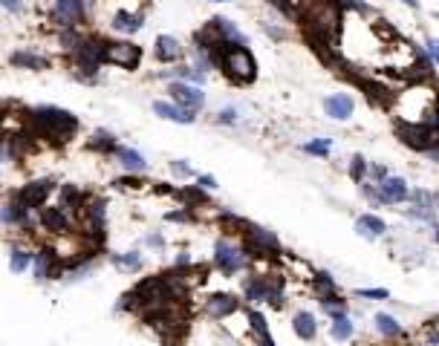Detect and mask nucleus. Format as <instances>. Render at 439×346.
<instances>
[{
	"instance_id": "nucleus-45",
	"label": "nucleus",
	"mask_w": 439,
	"mask_h": 346,
	"mask_svg": "<svg viewBox=\"0 0 439 346\" xmlns=\"http://www.w3.org/2000/svg\"><path fill=\"white\" fill-rule=\"evenodd\" d=\"M145 245H148V248H156V251H165V245H168V242H165V237H162L159 231H153V234H148V237H145Z\"/></svg>"
},
{
	"instance_id": "nucleus-47",
	"label": "nucleus",
	"mask_w": 439,
	"mask_h": 346,
	"mask_svg": "<svg viewBox=\"0 0 439 346\" xmlns=\"http://www.w3.org/2000/svg\"><path fill=\"white\" fill-rule=\"evenodd\" d=\"M0 6H4L6 12H12V15H21L23 12V0H0Z\"/></svg>"
},
{
	"instance_id": "nucleus-24",
	"label": "nucleus",
	"mask_w": 439,
	"mask_h": 346,
	"mask_svg": "<svg viewBox=\"0 0 439 346\" xmlns=\"http://www.w3.org/2000/svg\"><path fill=\"white\" fill-rule=\"evenodd\" d=\"M153 113L165 121H173V124H194L197 121V113L180 107V104H173V101H165V99H156L153 101Z\"/></svg>"
},
{
	"instance_id": "nucleus-38",
	"label": "nucleus",
	"mask_w": 439,
	"mask_h": 346,
	"mask_svg": "<svg viewBox=\"0 0 439 346\" xmlns=\"http://www.w3.org/2000/svg\"><path fill=\"white\" fill-rule=\"evenodd\" d=\"M145 185L148 182L142 177H136V173H124V177L113 179V188H119V191H142Z\"/></svg>"
},
{
	"instance_id": "nucleus-44",
	"label": "nucleus",
	"mask_w": 439,
	"mask_h": 346,
	"mask_svg": "<svg viewBox=\"0 0 439 346\" xmlns=\"http://www.w3.org/2000/svg\"><path fill=\"white\" fill-rule=\"evenodd\" d=\"M197 185L202 188V191H217L220 185H217V177H211V173H197Z\"/></svg>"
},
{
	"instance_id": "nucleus-1",
	"label": "nucleus",
	"mask_w": 439,
	"mask_h": 346,
	"mask_svg": "<svg viewBox=\"0 0 439 346\" xmlns=\"http://www.w3.org/2000/svg\"><path fill=\"white\" fill-rule=\"evenodd\" d=\"M26 127L29 136L35 142H53V145H67L70 139H75L78 133V118L70 110L43 104V107H32L26 116Z\"/></svg>"
},
{
	"instance_id": "nucleus-30",
	"label": "nucleus",
	"mask_w": 439,
	"mask_h": 346,
	"mask_svg": "<svg viewBox=\"0 0 439 346\" xmlns=\"http://www.w3.org/2000/svg\"><path fill=\"white\" fill-rule=\"evenodd\" d=\"M318 309L330 318V320H335V318H344V315H349V300L338 291V294H321L318 297Z\"/></svg>"
},
{
	"instance_id": "nucleus-27",
	"label": "nucleus",
	"mask_w": 439,
	"mask_h": 346,
	"mask_svg": "<svg viewBox=\"0 0 439 346\" xmlns=\"http://www.w3.org/2000/svg\"><path fill=\"white\" fill-rule=\"evenodd\" d=\"M110 26H113V32L130 38V35H136V32L145 26V12H127V9H121V12L113 15Z\"/></svg>"
},
{
	"instance_id": "nucleus-42",
	"label": "nucleus",
	"mask_w": 439,
	"mask_h": 346,
	"mask_svg": "<svg viewBox=\"0 0 439 346\" xmlns=\"http://www.w3.org/2000/svg\"><path fill=\"white\" fill-rule=\"evenodd\" d=\"M214 121L223 124V127H234V124L240 121V110H237V107H223V110L214 116Z\"/></svg>"
},
{
	"instance_id": "nucleus-5",
	"label": "nucleus",
	"mask_w": 439,
	"mask_h": 346,
	"mask_svg": "<svg viewBox=\"0 0 439 346\" xmlns=\"http://www.w3.org/2000/svg\"><path fill=\"white\" fill-rule=\"evenodd\" d=\"M70 61H72V75L75 81L81 84H96L99 81V72L104 67V38L99 35H84L81 43L70 52Z\"/></svg>"
},
{
	"instance_id": "nucleus-4",
	"label": "nucleus",
	"mask_w": 439,
	"mask_h": 346,
	"mask_svg": "<svg viewBox=\"0 0 439 346\" xmlns=\"http://www.w3.org/2000/svg\"><path fill=\"white\" fill-rule=\"evenodd\" d=\"M211 263H214V269L223 274V277H234V274H243V272L251 269L254 257L249 254V248L243 245L240 237L223 234V237H217V242H214Z\"/></svg>"
},
{
	"instance_id": "nucleus-40",
	"label": "nucleus",
	"mask_w": 439,
	"mask_h": 346,
	"mask_svg": "<svg viewBox=\"0 0 439 346\" xmlns=\"http://www.w3.org/2000/svg\"><path fill=\"white\" fill-rule=\"evenodd\" d=\"M165 220H168V223H194V220H197V211L180 205L177 211H168V213H165Z\"/></svg>"
},
{
	"instance_id": "nucleus-49",
	"label": "nucleus",
	"mask_w": 439,
	"mask_h": 346,
	"mask_svg": "<svg viewBox=\"0 0 439 346\" xmlns=\"http://www.w3.org/2000/svg\"><path fill=\"white\" fill-rule=\"evenodd\" d=\"M433 240L439 242V225H433Z\"/></svg>"
},
{
	"instance_id": "nucleus-6",
	"label": "nucleus",
	"mask_w": 439,
	"mask_h": 346,
	"mask_svg": "<svg viewBox=\"0 0 439 346\" xmlns=\"http://www.w3.org/2000/svg\"><path fill=\"white\" fill-rule=\"evenodd\" d=\"M217 69L223 72L232 84H240V86H246V84H251L257 78V61H254L249 47H229L223 52V58H220Z\"/></svg>"
},
{
	"instance_id": "nucleus-32",
	"label": "nucleus",
	"mask_w": 439,
	"mask_h": 346,
	"mask_svg": "<svg viewBox=\"0 0 439 346\" xmlns=\"http://www.w3.org/2000/svg\"><path fill=\"white\" fill-rule=\"evenodd\" d=\"M330 337H332L335 343H349V340L356 337V320L349 318V315L330 320Z\"/></svg>"
},
{
	"instance_id": "nucleus-2",
	"label": "nucleus",
	"mask_w": 439,
	"mask_h": 346,
	"mask_svg": "<svg viewBox=\"0 0 439 346\" xmlns=\"http://www.w3.org/2000/svg\"><path fill=\"white\" fill-rule=\"evenodd\" d=\"M393 113H396V121H402V124L433 121V118H439V93L433 86L416 81L393 99Z\"/></svg>"
},
{
	"instance_id": "nucleus-23",
	"label": "nucleus",
	"mask_w": 439,
	"mask_h": 346,
	"mask_svg": "<svg viewBox=\"0 0 439 346\" xmlns=\"http://www.w3.org/2000/svg\"><path fill=\"white\" fill-rule=\"evenodd\" d=\"M356 110V101L353 96H347V93H332L324 99V113L332 118V121H347L349 116H353Z\"/></svg>"
},
{
	"instance_id": "nucleus-41",
	"label": "nucleus",
	"mask_w": 439,
	"mask_h": 346,
	"mask_svg": "<svg viewBox=\"0 0 439 346\" xmlns=\"http://www.w3.org/2000/svg\"><path fill=\"white\" fill-rule=\"evenodd\" d=\"M353 294H356V297H362V300H376V303L390 300V291H387V289H381V286H373V289H353Z\"/></svg>"
},
{
	"instance_id": "nucleus-10",
	"label": "nucleus",
	"mask_w": 439,
	"mask_h": 346,
	"mask_svg": "<svg viewBox=\"0 0 439 346\" xmlns=\"http://www.w3.org/2000/svg\"><path fill=\"white\" fill-rule=\"evenodd\" d=\"M40 228L50 231L53 237H72V234H78L75 231L78 228V216L72 211L61 208L58 202L55 205L47 202V205L40 208Z\"/></svg>"
},
{
	"instance_id": "nucleus-48",
	"label": "nucleus",
	"mask_w": 439,
	"mask_h": 346,
	"mask_svg": "<svg viewBox=\"0 0 439 346\" xmlns=\"http://www.w3.org/2000/svg\"><path fill=\"white\" fill-rule=\"evenodd\" d=\"M405 6H411V9H419V0H402Z\"/></svg>"
},
{
	"instance_id": "nucleus-11",
	"label": "nucleus",
	"mask_w": 439,
	"mask_h": 346,
	"mask_svg": "<svg viewBox=\"0 0 439 346\" xmlns=\"http://www.w3.org/2000/svg\"><path fill=\"white\" fill-rule=\"evenodd\" d=\"M32 274H35L38 283L61 280L64 277V260H61L58 248H53V245H38V251L32 254Z\"/></svg>"
},
{
	"instance_id": "nucleus-29",
	"label": "nucleus",
	"mask_w": 439,
	"mask_h": 346,
	"mask_svg": "<svg viewBox=\"0 0 439 346\" xmlns=\"http://www.w3.org/2000/svg\"><path fill=\"white\" fill-rule=\"evenodd\" d=\"M9 64L15 69H32V72H40V69H50V58H43L32 50H15L9 55Z\"/></svg>"
},
{
	"instance_id": "nucleus-34",
	"label": "nucleus",
	"mask_w": 439,
	"mask_h": 346,
	"mask_svg": "<svg viewBox=\"0 0 439 346\" xmlns=\"http://www.w3.org/2000/svg\"><path fill=\"white\" fill-rule=\"evenodd\" d=\"M347 170H349V179H353L356 185H362L364 179H367V170H370V162L362 156V153H353L349 156V164H347Z\"/></svg>"
},
{
	"instance_id": "nucleus-26",
	"label": "nucleus",
	"mask_w": 439,
	"mask_h": 346,
	"mask_svg": "<svg viewBox=\"0 0 439 346\" xmlns=\"http://www.w3.org/2000/svg\"><path fill=\"white\" fill-rule=\"evenodd\" d=\"M55 194H58V205L67 208V211H72L75 216L81 213V208L87 205V199L93 196V194H87V191H81L78 185H70V182L67 185H58Z\"/></svg>"
},
{
	"instance_id": "nucleus-3",
	"label": "nucleus",
	"mask_w": 439,
	"mask_h": 346,
	"mask_svg": "<svg viewBox=\"0 0 439 346\" xmlns=\"http://www.w3.org/2000/svg\"><path fill=\"white\" fill-rule=\"evenodd\" d=\"M243 303L249 306H272V309H283L286 306V291H283V277L281 274H263V272H251L249 277H243Z\"/></svg>"
},
{
	"instance_id": "nucleus-25",
	"label": "nucleus",
	"mask_w": 439,
	"mask_h": 346,
	"mask_svg": "<svg viewBox=\"0 0 439 346\" xmlns=\"http://www.w3.org/2000/svg\"><path fill=\"white\" fill-rule=\"evenodd\" d=\"M113 159L121 164V170L124 173H136V177H142V173H148V159L136 150V147H116V153H113Z\"/></svg>"
},
{
	"instance_id": "nucleus-22",
	"label": "nucleus",
	"mask_w": 439,
	"mask_h": 346,
	"mask_svg": "<svg viewBox=\"0 0 439 346\" xmlns=\"http://www.w3.org/2000/svg\"><path fill=\"white\" fill-rule=\"evenodd\" d=\"M292 332H295V337H300V340H306V343H313V340L318 337V318H315V312L298 309V312L292 315Z\"/></svg>"
},
{
	"instance_id": "nucleus-51",
	"label": "nucleus",
	"mask_w": 439,
	"mask_h": 346,
	"mask_svg": "<svg viewBox=\"0 0 439 346\" xmlns=\"http://www.w3.org/2000/svg\"><path fill=\"white\" fill-rule=\"evenodd\" d=\"M0 177H4V170H0Z\"/></svg>"
},
{
	"instance_id": "nucleus-12",
	"label": "nucleus",
	"mask_w": 439,
	"mask_h": 346,
	"mask_svg": "<svg viewBox=\"0 0 439 346\" xmlns=\"http://www.w3.org/2000/svg\"><path fill=\"white\" fill-rule=\"evenodd\" d=\"M55 188H58V185H55L53 179H35V182H26V185L9 191V196H12L18 205L29 208V211H40L43 205H47V199L55 194Z\"/></svg>"
},
{
	"instance_id": "nucleus-35",
	"label": "nucleus",
	"mask_w": 439,
	"mask_h": 346,
	"mask_svg": "<svg viewBox=\"0 0 439 346\" xmlns=\"http://www.w3.org/2000/svg\"><path fill=\"white\" fill-rule=\"evenodd\" d=\"M300 150L306 156H315V159H330L332 153V139H313V142H303Z\"/></svg>"
},
{
	"instance_id": "nucleus-20",
	"label": "nucleus",
	"mask_w": 439,
	"mask_h": 346,
	"mask_svg": "<svg viewBox=\"0 0 439 346\" xmlns=\"http://www.w3.org/2000/svg\"><path fill=\"white\" fill-rule=\"evenodd\" d=\"M246 315H249V332L254 335V346H278L275 337H272V329H269L266 315H263L260 309H254V306H249Z\"/></svg>"
},
{
	"instance_id": "nucleus-18",
	"label": "nucleus",
	"mask_w": 439,
	"mask_h": 346,
	"mask_svg": "<svg viewBox=\"0 0 439 346\" xmlns=\"http://www.w3.org/2000/svg\"><path fill=\"white\" fill-rule=\"evenodd\" d=\"M208 23H211V29L217 32V38L223 40V43H229V47H249L246 32H243L234 21H229V18H211Z\"/></svg>"
},
{
	"instance_id": "nucleus-21",
	"label": "nucleus",
	"mask_w": 439,
	"mask_h": 346,
	"mask_svg": "<svg viewBox=\"0 0 439 346\" xmlns=\"http://www.w3.org/2000/svg\"><path fill=\"white\" fill-rule=\"evenodd\" d=\"M356 234L362 237V240H381L384 234H387V223L381 220V216L379 213H359L356 216Z\"/></svg>"
},
{
	"instance_id": "nucleus-16",
	"label": "nucleus",
	"mask_w": 439,
	"mask_h": 346,
	"mask_svg": "<svg viewBox=\"0 0 439 346\" xmlns=\"http://www.w3.org/2000/svg\"><path fill=\"white\" fill-rule=\"evenodd\" d=\"M373 329L381 340H390V343H396V340H405L408 332L402 326V320L396 315H390V312H376L373 315Z\"/></svg>"
},
{
	"instance_id": "nucleus-8",
	"label": "nucleus",
	"mask_w": 439,
	"mask_h": 346,
	"mask_svg": "<svg viewBox=\"0 0 439 346\" xmlns=\"http://www.w3.org/2000/svg\"><path fill=\"white\" fill-rule=\"evenodd\" d=\"M411 208L405 211L408 220L419 223V225H439V194L436 191H428V188H419V191H411Z\"/></svg>"
},
{
	"instance_id": "nucleus-33",
	"label": "nucleus",
	"mask_w": 439,
	"mask_h": 346,
	"mask_svg": "<svg viewBox=\"0 0 439 346\" xmlns=\"http://www.w3.org/2000/svg\"><path fill=\"white\" fill-rule=\"evenodd\" d=\"M32 254H35V251H29V248H23V245H15V248L9 251V272H12V274H23V272L32 266Z\"/></svg>"
},
{
	"instance_id": "nucleus-43",
	"label": "nucleus",
	"mask_w": 439,
	"mask_h": 346,
	"mask_svg": "<svg viewBox=\"0 0 439 346\" xmlns=\"http://www.w3.org/2000/svg\"><path fill=\"white\" fill-rule=\"evenodd\" d=\"M425 52L433 61V67H439V38H428L425 40Z\"/></svg>"
},
{
	"instance_id": "nucleus-37",
	"label": "nucleus",
	"mask_w": 439,
	"mask_h": 346,
	"mask_svg": "<svg viewBox=\"0 0 439 346\" xmlns=\"http://www.w3.org/2000/svg\"><path fill=\"white\" fill-rule=\"evenodd\" d=\"M359 194H362V196H364V202H367V205H373V208H381V205H384V196H381L379 185H373V182H367V179L359 185Z\"/></svg>"
},
{
	"instance_id": "nucleus-50",
	"label": "nucleus",
	"mask_w": 439,
	"mask_h": 346,
	"mask_svg": "<svg viewBox=\"0 0 439 346\" xmlns=\"http://www.w3.org/2000/svg\"><path fill=\"white\" fill-rule=\"evenodd\" d=\"M211 4H229V0H211Z\"/></svg>"
},
{
	"instance_id": "nucleus-46",
	"label": "nucleus",
	"mask_w": 439,
	"mask_h": 346,
	"mask_svg": "<svg viewBox=\"0 0 439 346\" xmlns=\"http://www.w3.org/2000/svg\"><path fill=\"white\" fill-rule=\"evenodd\" d=\"M269 4H272L283 18H295V6L289 4V0H269Z\"/></svg>"
},
{
	"instance_id": "nucleus-28",
	"label": "nucleus",
	"mask_w": 439,
	"mask_h": 346,
	"mask_svg": "<svg viewBox=\"0 0 439 346\" xmlns=\"http://www.w3.org/2000/svg\"><path fill=\"white\" fill-rule=\"evenodd\" d=\"M110 257V263L119 269V272H124V274H136V272H142V266H145V257H142V251H113V254H107Z\"/></svg>"
},
{
	"instance_id": "nucleus-13",
	"label": "nucleus",
	"mask_w": 439,
	"mask_h": 346,
	"mask_svg": "<svg viewBox=\"0 0 439 346\" xmlns=\"http://www.w3.org/2000/svg\"><path fill=\"white\" fill-rule=\"evenodd\" d=\"M202 309L211 320L217 323H226L229 318L240 315L243 312V300L237 294H229V291H217V294H208L205 303H202Z\"/></svg>"
},
{
	"instance_id": "nucleus-31",
	"label": "nucleus",
	"mask_w": 439,
	"mask_h": 346,
	"mask_svg": "<svg viewBox=\"0 0 439 346\" xmlns=\"http://www.w3.org/2000/svg\"><path fill=\"white\" fill-rule=\"evenodd\" d=\"M119 147V139L110 133V130H96V133L87 139V150L99 153V156H113Z\"/></svg>"
},
{
	"instance_id": "nucleus-36",
	"label": "nucleus",
	"mask_w": 439,
	"mask_h": 346,
	"mask_svg": "<svg viewBox=\"0 0 439 346\" xmlns=\"http://www.w3.org/2000/svg\"><path fill=\"white\" fill-rule=\"evenodd\" d=\"M313 289H315L318 297H321V294H338V291H341L338 283H335V277H332L330 272H315V277H313Z\"/></svg>"
},
{
	"instance_id": "nucleus-17",
	"label": "nucleus",
	"mask_w": 439,
	"mask_h": 346,
	"mask_svg": "<svg viewBox=\"0 0 439 346\" xmlns=\"http://www.w3.org/2000/svg\"><path fill=\"white\" fill-rule=\"evenodd\" d=\"M153 55L159 64H180L185 58V47L173 35H159L153 40Z\"/></svg>"
},
{
	"instance_id": "nucleus-39",
	"label": "nucleus",
	"mask_w": 439,
	"mask_h": 346,
	"mask_svg": "<svg viewBox=\"0 0 439 346\" xmlns=\"http://www.w3.org/2000/svg\"><path fill=\"white\" fill-rule=\"evenodd\" d=\"M168 167H170V173H173V177H177L180 182H183V179H197V173H194L191 162H185V159H173V162H168Z\"/></svg>"
},
{
	"instance_id": "nucleus-7",
	"label": "nucleus",
	"mask_w": 439,
	"mask_h": 346,
	"mask_svg": "<svg viewBox=\"0 0 439 346\" xmlns=\"http://www.w3.org/2000/svg\"><path fill=\"white\" fill-rule=\"evenodd\" d=\"M240 240L249 248V254L257 257V260H263V257H281L283 254L281 237L275 231H269V228H263V225H254V223L246 225V231L240 234Z\"/></svg>"
},
{
	"instance_id": "nucleus-14",
	"label": "nucleus",
	"mask_w": 439,
	"mask_h": 346,
	"mask_svg": "<svg viewBox=\"0 0 439 346\" xmlns=\"http://www.w3.org/2000/svg\"><path fill=\"white\" fill-rule=\"evenodd\" d=\"M53 26L70 29V26H81L87 21V0H53V12H50Z\"/></svg>"
},
{
	"instance_id": "nucleus-9",
	"label": "nucleus",
	"mask_w": 439,
	"mask_h": 346,
	"mask_svg": "<svg viewBox=\"0 0 439 346\" xmlns=\"http://www.w3.org/2000/svg\"><path fill=\"white\" fill-rule=\"evenodd\" d=\"M142 47L134 40H104V64L119 67V69H139L142 67Z\"/></svg>"
},
{
	"instance_id": "nucleus-15",
	"label": "nucleus",
	"mask_w": 439,
	"mask_h": 346,
	"mask_svg": "<svg viewBox=\"0 0 439 346\" xmlns=\"http://www.w3.org/2000/svg\"><path fill=\"white\" fill-rule=\"evenodd\" d=\"M168 93H170V101L180 104L191 113H200L205 107V93L202 86H194V84H185V81H170L168 84Z\"/></svg>"
},
{
	"instance_id": "nucleus-19",
	"label": "nucleus",
	"mask_w": 439,
	"mask_h": 346,
	"mask_svg": "<svg viewBox=\"0 0 439 346\" xmlns=\"http://www.w3.org/2000/svg\"><path fill=\"white\" fill-rule=\"evenodd\" d=\"M379 191H381V196H384V205H405L408 199H411V185H408V179L405 177H390L384 179V182H379Z\"/></svg>"
}]
</instances>
